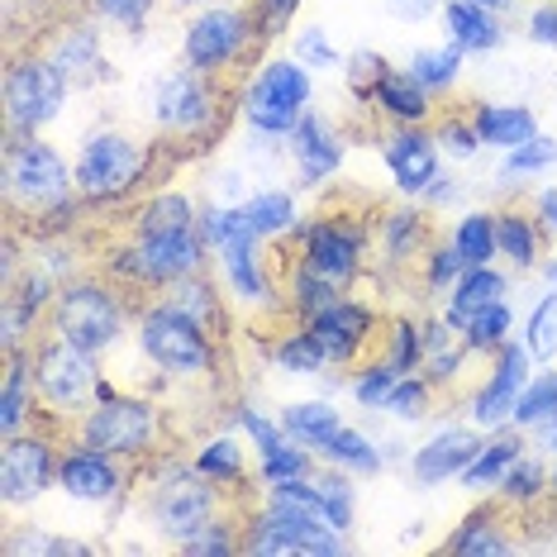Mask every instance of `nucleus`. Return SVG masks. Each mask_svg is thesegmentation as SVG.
Instances as JSON below:
<instances>
[{
  "label": "nucleus",
  "instance_id": "nucleus-1",
  "mask_svg": "<svg viewBox=\"0 0 557 557\" xmlns=\"http://www.w3.org/2000/svg\"><path fill=\"white\" fill-rule=\"evenodd\" d=\"M310 96V77L296 62H272L262 67V77L248 86V120L258 129H296L300 124V106Z\"/></svg>",
  "mask_w": 557,
  "mask_h": 557
},
{
  "label": "nucleus",
  "instance_id": "nucleus-2",
  "mask_svg": "<svg viewBox=\"0 0 557 557\" xmlns=\"http://www.w3.org/2000/svg\"><path fill=\"white\" fill-rule=\"evenodd\" d=\"M58 329H62V338H72L77 348L96 352V348L115 344L120 310H115V300H110L106 290L72 286V290H62V300H58Z\"/></svg>",
  "mask_w": 557,
  "mask_h": 557
},
{
  "label": "nucleus",
  "instance_id": "nucleus-3",
  "mask_svg": "<svg viewBox=\"0 0 557 557\" xmlns=\"http://www.w3.org/2000/svg\"><path fill=\"white\" fill-rule=\"evenodd\" d=\"M144 348L148 358L172 367V372H200L210 362V348L200 338L196 320L186 310H153L144 320Z\"/></svg>",
  "mask_w": 557,
  "mask_h": 557
},
{
  "label": "nucleus",
  "instance_id": "nucleus-4",
  "mask_svg": "<svg viewBox=\"0 0 557 557\" xmlns=\"http://www.w3.org/2000/svg\"><path fill=\"white\" fill-rule=\"evenodd\" d=\"M5 100L20 129H39L62 110V72L53 62H24V67L10 72Z\"/></svg>",
  "mask_w": 557,
  "mask_h": 557
},
{
  "label": "nucleus",
  "instance_id": "nucleus-5",
  "mask_svg": "<svg viewBox=\"0 0 557 557\" xmlns=\"http://www.w3.org/2000/svg\"><path fill=\"white\" fill-rule=\"evenodd\" d=\"M10 191L20 200H29V206H53L67 191V168H62V158L53 148L44 144H20L15 153H10Z\"/></svg>",
  "mask_w": 557,
  "mask_h": 557
},
{
  "label": "nucleus",
  "instance_id": "nucleus-6",
  "mask_svg": "<svg viewBox=\"0 0 557 557\" xmlns=\"http://www.w3.org/2000/svg\"><path fill=\"white\" fill-rule=\"evenodd\" d=\"M138 172V153L134 144H124L120 134H100L86 144V153L77 162V182L86 196H115L134 182Z\"/></svg>",
  "mask_w": 557,
  "mask_h": 557
},
{
  "label": "nucleus",
  "instance_id": "nucleus-7",
  "mask_svg": "<svg viewBox=\"0 0 557 557\" xmlns=\"http://www.w3.org/2000/svg\"><path fill=\"white\" fill-rule=\"evenodd\" d=\"M148 434H153V410L134 400H115V396L86 420V443L100 453H138L148 443Z\"/></svg>",
  "mask_w": 557,
  "mask_h": 557
},
{
  "label": "nucleus",
  "instance_id": "nucleus-8",
  "mask_svg": "<svg viewBox=\"0 0 557 557\" xmlns=\"http://www.w3.org/2000/svg\"><path fill=\"white\" fill-rule=\"evenodd\" d=\"M200 262V248L191 234H144L129 258H124V272L148 276V282H168V276H186Z\"/></svg>",
  "mask_w": 557,
  "mask_h": 557
},
{
  "label": "nucleus",
  "instance_id": "nucleus-9",
  "mask_svg": "<svg viewBox=\"0 0 557 557\" xmlns=\"http://www.w3.org/2000/svg\"><path fill=\"white\" fill-rule=\"evenodd\" d=\"M91 382H96V367L86 358V348H77L72 338H62V344L39 352V386L58 405H72L77 396H86Z\"/></svg>",
  "mask_w": 557,
  "mask_h": 557
},
{
  "label": "nucleus",
  "instance_id": "nucleus-10",
  "mask_svg": "<svg viewBox=\"0 0 557 557\" xmlns=\"http://www.w3.org/2000/svg\"><path fill=\"white\" fill-rule=\"evenodd\" d=\"M48 472H53V458L39 438H15L0 458V491H5L10 505L34 500L48 486Z\"/></svg>",
  "mask_w": 557,
  "mask_h": 557
},
{
  "label": "nucleus",
  "instance_id": "nucleus-11",
  "mask_svg": "<svg viewBox=\"0 0 557 557\" xmlns=\"http://www.w3.org/2000/svg\"><path fill=\"white\" fill-rule=\"evenodd\" d=\"M244 39V20L234 15V10H210V15H200L191 24V34H186V58L196 62V67H214V62H224Z\"/></svg>",
  "mask_w": 557,
  "mask_h": 557
},
{
  "label": "nucleus",
  "instance_id": "nucleus-12",
  "mask_svg": "<svg viewBox=\"0 0 557 557\" xmlns=\"http://www.w3.org/2000/svg\"><path fill=\"white\" fill-rule=\"evenodd\" d=\"M210 491L200 486V481H172L168 491L158 496V519H162V529L176 539H191L196 529H206V519H210Z\"/></svg>",
  "mask_w": 557,
  "mask_h": 557
},
{
  "label": "nucleus",
  "instance_id": "nucleus-13",
  "mask_svg": "<svg viewBox=\"0 0 557 557\" xmlns=\"http://www.w3.org/2000/svg\"><path fill=\"white\" fill-rule=\"evenodd\" d=\"M314 338L324 344L329 358H352V348L367 338V314L358 306H344V300H334V306H324L314 314Z\"/></svg>",
  "mask_w": 557,
  "mask_h": 557
},
{
  "label": "nucleus",
  "instance_id": "nucleus-14",
  "mask_svg": "<svg viewBox=\"0 0 557 557\" xmlns=\"http://www.w3.org/2000/svg\"><path fill=\"white\" fill-rule=\"evenodd\" d=\"M481 453V443L472 434H438L429 448H420V458H414V476L420 481H443L453 472H467V462H472Z\"/></svg>",
  "mask_w": 557,
  "mask_h": 557
},
{
  "label": "nucleus",
  "instance_id": "nucleus-15",
  "mask_svg": "<svg viewBox=\"0 0 557 557\" xmlns=\"http://www.w3.org/2000/svg\"><path fill=\"white\" fill-rule=\"evenodd\" d=\"M62 486L77 500H106V496H115L120 476H115V467L100 458V448H91V453H77V458L62 462Z\"/></svg>",
  "mask_w": 557,
  "mask_h": 557
},
{
  "label": "nucleus",
  "instance_id": "nucleus-16",
  "mask_svg": "<svg viewBox=\"0 0 557 557\" xmlns=\"http://www.w3.org/2000/svg\"><path fill=\"white\" fill-rule=\"evenodd\" d=\"M391 172H396V182L405 186V191H424L429 182H434V168H438V158H434V144L420 134H405L391 144Z\"/></svg>",
  "mask_w": 557,
  "mask_h": 557
},
{
  "label": "nucleus",
  "instance_id": "nucleus-17",
  "mask_svg": "<svg viewBox=\"0 0 557 557\" xmlns=\"http://www.w3.org/2000/svg\"><path fill=\"white\" fill-rule=\"evenodd\" d=\"M500 290H505V282L491 268H476V272H467L462 282H458V290H453V310H448V324H458V329H467L476 320L481 310H491V306H500Z\"/></svg>",
  "mask_w": 557,
  "mask_h": 557
},
{
  "label": "nucleus",
  "instance_id": "nucleus-18",
  "mask_svg": "<svg viewBox=\"0 0 557 557\" xmlns=\"http://www.w3.org/2000/svg\"><path fill=\"white\" fill-rule=\"evenodd\" d=\"M352 258H358V238L344 234L338 224H324V230L310 234V272L338 282V276L352 272Z\"/></svg>",
  "mask_w": 557,
  "mask_h": 557
},
{
  "label": "nucleus",
  "instance_id": "nucleus-19",
  "mask_svg": "<svg viewBox=\"0 0 557 557\" xmlns=\"http://www.w3.org/2000/svg\"><path fill=\"white\" fill-rule=\"evenodd\" d=\"M519 367H524V348H505V358L496 367V376H491V386L481 391V400H476V420H500L505 410H515V400H519Z\"/></svg>",
  "mask_w": 557,
  "mask_h": 557
},
{
  "label": "nucleus",
  "instance_id": "nucleus-20",
  "mask_svg": "<svg viewBox=\"0 0 557 557\" xmlns=\"http://www.w3.org/2000/svg\"><path fill=\"white\" fill-rule=\"evenodd\" d=\"M158 115L168 124H182V129H196L206 120V91H200L196 77H172L158 96Z\"/></svg>",
  "mask_w": 557,
  "mask_h": 557
},
{
  "label": "nucleus",
  "instance_id": "nucleus-21",
  "mask_svg": "<svg viewBox=\"0 0 557 557\" xmlns=\"http://www.w3.org/2000/svg\"><path fill=\"white\" fill-rule=\"evenodd\" d=\"M476 134L486 144H500V148H519L534 138V115L529 110H515V106H500V110H481L476 115Z\"/></svg>",
  "mask_w": 557,
  "mask_h": 557
},
{
  "label": "nucleus",
  "instance_id": "nucleus-22",
  "mask_svg": "<svg viewBox=\"0 0 557 557\" xmlns=\"http://www.w3.org/2000/svg\"><path fill=\"white\" fill-rule=\"evenodd\" d=\"M296 148H300V162H306V176H324L338 168V144L324 134L320 120H300V134H296Z\"/></svg>",
  "mask_w": 557,
  "mask_h": 557
},
{
  "label": "nucleus",
  "instance_id": "nucleus-23",
  "mask_svg": "<svg viewBox=\"0 0 557 557\" xmlns=\"http://www.w3.org/2000/svg\"><path fill=\"white\" fill-rule=\"evenodd\" d=\"M496 224L486 220V214H467L462 230H458V252L467 258V268H486V258L496 252Z\"/></svg>",
  "mask_w": 557,
  "mask_h": 557
},
{
  "label": "nucleus",
  "instance_id": "nucleus-24",
  "mask_svg": "<svg viewBox=\"0 0 557 557\" xmlns=\"http://www.w3.org/2000/svg\"><path fill=\"white\" fill-rule=\"evenodd\" d=\"M515 458H519V453H515V443H491V448H481L476 458L467 462L462 481H467V486H476V491H481V486H491V481H500L505 472H510Z\"/></svg>",
  "mask_w": 557,
  "mask_h": 557
},
{
  "label": "nucleus",
  "instance_id": "nucleus-25",
  "mask_svg": "<svg viewBox=\"0 0 557 557\" xmlns=\"http://www.w3.org/2000/svg\"><path fill=\"white\" fill-rule=\"evenodd\" d=\"M144 234H191V206L182 196H158L144 210Z\"/></svg>",
  "mask_w": 557,
  "mask_h": 557
},
{
  "label": "nucleus",
  "instance_id": "nucleus-26",
  "mask_svg": "<svg viewBox=\"0 0 557 557\" xmlns=\"http://www.w3.org/2000/svg\"><path fill=\"white\" fill-rule=\"evenodd\" d=\"M286 424L290 429H296V434L300 438H310V443H320V448H324V443L329 438H334L338 434V429H344V424H338V414L334 410H329V405H296V410H290L286 414Z\"/></svg>",
  "mask_w": 557,
  "mask_h": 557
},
{
  "label": "nucleus",
  "instance_id": "nucleus-27",
  "mask_svg": "<svg viewBox=\"0 0 557 557\" xmlns=\"http://www.w3.org/2000/svg\"><path fill=\"white\" fill-rule=\"evenodd\" d=\"M448 29H453V39H458L462 48H491L496 44L491 20L481 15V10H472V5H448Z\"/></svg>",
  "mask_w": 557,
  "mask_h": 557
},
{
  "label": "nucleus",
  "instance_id": "nucleus-28",
  "mask_svg": "<svg viewBox=\"0 0 557 557\" xmlns=\"http://www.w3.org/2000/svg\"><path fill=\"white\" fill-rule=\"evenodd\" d=\"M224 258H230V276H234V286L244 290L248 300L268 296V282H262V272L252 268V234H248V238H238V244H230V248H224Z\"/></svg>",
  "mask_w": 557,
  "mask_h": 557
},
{
  "label": "nucleus",
  "instance_id": "nucleus-29",
  "mask_svg": "<svg viewBox=\"0 0 557 557\" xmlns=\"http://www.w3.org/2000/svg\"><path fill=\"white\" fill-rule=\"evenodd\" d=\"M244 214H248V230L262 238V234H276V230H286L290 224V200L282 191H268V196L252 200Z\"/></svg>",
  "mask_w": 557,
  "mask_h": 557
},
{
  "label": "nucleus",
  "instance_id": "nucleus-30",
  "mask_svg": "<svg viewBox=\"0 0 557 557\" xmlns=\"http://www.w3.org/2000/svg\"><path fill=\"white\" fill-rule=\"evenodd\" d=\"M382 106L386 110H396V115H405V120H420L424 115V91H420V82L414 77H382Z\"/></svg>",
  "mask_w": 557,
  "mask_h": 557
},
{
  "label": "nucleus",
  "instance_id": "nucleus-31",
  "mask_svg": "<svg viewBox=\"0 0 557 557\" xmlns=\"http://www.w3.org/2000/svg\"><path fill=\"white\" fill-rule=\"evenodd\" d=\"M410 77L420 86H448L458 77V48H443V53H414Z\"/></svg>",
  "mask_w": 557,
  "mask_h": 557
},
{
  "label": "nucleus",
  "instance_id": "nucleus-32",
  "mask_svg": "<svg viewBox=\"0 0 557 557\" xmlns=\"http://www.w3.org/2000/svg\"><path fill=\"white\" fill-rule=\"evenodd\" d=\"M262 472L276 486H286V481H300L306 476V453L290 448V443H272V448H262Z\"/></svg>",
  "mask_w": 557,
  "mask_h": 557
},
{
  "label": "nucleus",
  "instance_id": "nucleus-33",
  "mask_svg": "<svg viewBox=\"0 0 557 557\" xmlns=\"http://www.w3.org/2000/svg\"><path fill=\"white\" fill-rule=\"evenodd\" d=\"M324 453H329V458H334V462L362 467V472H372V467H376V453H372V443H367L362 434H352V429H338V434L324 443Z\"/></svg>",
  "mask_w": 557,
  "mask_h": 557
},
{
  "label": "nucleus",
  "instance_id": "nucleus-34",
  "mask_svg": "<svg viewBox=\"0 0 557 557\" xmlns=\"http://www.w3.org/2000/svg\"><path fill=\"white\" fill-rule=\"evenodd\" d=\"M529 352L534 358H553L557 352V296H548L529 320Z\"/></svg>",
  "mask_w": 557,
  "mask_h": 557
},
{
  "label": "nucleus",
  "instance_id": "nucleus-35",
  "mask_svg": "<svg viewBox=\"0 0 557 557\" xmlns=\"http://www.w3.org/2000/svg\"><path fill=\"white\" fill-rule=\"evenodd\" d=\"M557 410V376H539L529 391H519V400H515V414L519 420H539V414H548Z\"/></svg>",
  "mask_w": 557,
  "mask_h": 557
},
{
  "label": "nucleus",
  "instance_id": "nucleus-36",
  "mask_svg": "<svg viewBox=\"0 0 557 557\" xmlns=\"http://www.w3.org/2000/svg\"><path fill=\"white\" fill-rule=\"evenodd\" d=\"M505 329H510V314H505V306H491V310H481L472 324H467V344L472 348H491V344H500L505 338Z\"/></svg>",
  "mask_w": 557,
  "mask_h": 557
},
{
  "label": "nucleus",
  "instance_id": "nucleus-37",
  "mask_svg": "<svg viewBox=\"0 0 557 557\" xmlns=\"http://www.w3.org/2000/svg\"><path fill=\"white\" fill-rule=\"evenodd\" d=\"M496 238H500V248L510 252L515 262H529V258H534V230H529L519 214H505V220L496 224Z\"/></svg>",
  "mask_w": 557,
  "mask_h": 557
},
{
  "label": "nucleus",
  "instance_id": "nucleus-38",
  "mask_svg": "<svg viewBox=\"0 0 557 557\" xmlns=\"http://www.w3.org/2000/svg\"><path fill=\"white\" fill-rule=\"evenodd\" d=\"M320 362H324V344L314 334H300L290 344H282V367H290V372H320Z\"/></svg>",
  "mask_w": 557,
  "mask_h": 557
},
{
  "label": "nucleus",
  "instance_id": "nucleus-39",
  "mask_svg": "<svg viewBox=\"0 0 557 557\" xmlns=\"http://www.w3.org/2000/svg\"><path fill=\"white\" fill-rule=\"evenodd\" d=\"M548 162H557V144H553V138H529V144L515 148L510 172H534V168H548Z\"/></svg>",
  "mask_w": 557,
  "mask_h": 557
},
{
  "label": "nucleus",
  "instance_id": "nucleus-40",
  "mask_svg": "<svg viewBox=\"0 0 557 557\" xmlns=\"http://www.w3.org/2000/svg\"><path fill=\"white\" fill-rule=\"evenodd\" d=\"M453 548L458 553H505V539H496V529H491L486 519H476V524H467V534L453 539Z\"/></svg>",
  "mask_w": 557,
  "mask_h": 557
},
{
  "label": "nucleus",
  "instance_id": "nucleus-41",
  "mask_svg": "<svg viewBox=\"0 0 557 557\" xmlns=\"http://www.w3.org/2000/svg\"><path fill=\"white\" fill-rule=\"evenodd\" d=\"M200 472H210V476H234L238 472V448L230 438H214L206 453H200Z\"/></svg>",
  "mask_w": 557,
  "mask_h": 557
},
{
  "label": "nucleus",
  "instance_id": "nucleus-42",
  "mask_svg": "<svg viewBox=\"0 0 557 557\" xmlns=\"http://www.w3.org/2000/svg\"><path fill=\"white\" fill-rule=\"evenodd\" d=\"M320 496H324V510L329 519H334V529H348V519H352V500H348V481H320Z\"/></svg>",
  "mask_w": 557,
  "mask_h": 557
},
{
  "label": "nucleus",
  "instance_id": "nucleus-43",
  "mask_svg": "<svg viewBox=\"0 0 557 557\" xmlns=\"http://www.w3.org/2000/svg\"><path fill=\"white\" fill-rule=\"evenodd\" d=\"M24 414V372L20 367H10V382H5V396H0V424L15 429Z\"/></svg>",
  "mask_w": 557,
  "mask_h": 557
},
{
  "label": "nucleus",
  "instance_id": "nucleus-44",
  "mask_svg": "<svg viewBox=\"0 0 557 557\" xmlns=\"http://www.w3.org/2000/svg\"><path fill=\"white\" fill-rule=\"evenodd\" d=\"M391 372H396V367H372V372H367L362 382H358V400H362V405L386 400L391 391H396V386H391V382H396V376H391Z\"/></svg>",
  "mask_w": 557,
  "mask_h": 557
},
{
  "label": "nucleus",
  "instance_id": "nucleus-45",
  "mask_svg": "<svg viewBox=\"0 0 557 557\" xmlns=\"http://www.w3.org/2000/svg\"><path fill=\"white\" fill-rule=\"evenodd\" d=\"M386 405L396 414H405V420H414V414H424V386L420 382H410V386H396L386 396Z\"/></svg>",
  "mask_w": 557,
  "mask_h": 557
},
{
  "label": "nucleus",
  "instance_id": "nucleus-46",
  "mask_svg": "<svg viewBox=\"0 0 557 557\" xmlns=\"http://www.w3.org/2000/svg\"><path fill=\"white\" fill-rule=\"evenodd\" d=\"M100 10H106L110 20H120V24H138L148 15V5H153V0H96Z\"/></svg>",
  "mask_w": 557,
  "mask_h": 557
},
{
  "label": "nucleus",
  "instance_id": "nucleus-47",
  "mask_svg": "<svg viewBox=\"0 0 557 557\" xmlns=\"http://www.w3.org/2000/svg\"><path fill=\"white\" fill-rule=\"evenodd\" d=\"M539 481H543V472H539L534 462H529V467H510V476H505V491H510V496H534Z\"/></svg>",
  "mask_w": 557,
  "mask_h": 557
},
{
  "label": "nucleus",
  "instance_id": "nucleus-48",
  "mask_svg": "<svg viewBox=\"0 0 557 557\" xmlns=\"http://www.w3.org/2000/svg\"><path fill=\"white\" fill-rule=\"evenodd\" d=\"M182 310L186 314H191V320H196V314H210V290L206 286H182Z\"/></svg>",
  "mask_w": 557,
  "mask_h": 557
},
{
  "label": "nucleus",
  "instance_id": "nucleus-49",
  "mask_svg": "<svg viewBox=\"0 0 557 557\" xmlns=\"http://www.w3.org/2000/svg\"><path fill=\"white\" fill-rule=\"evenodd\" d=\"M186 553H230V534H196L186 539Z\"/></svg>",
  "mask_w": 557,
  "mask_h": 557
},
{
  "label": "nucleus",
  "instance_id": "nucleus-50",
  "mask_svg": "<svg viewBox=\"0 0 557 557\" xmlns=\"http://www.w3.org/2000/svg\"><path fill=\"white\" fill-rule=\"evenodd\" d=\"M462 252L458 248H448V252H438V258H434V282L443 286V282H448V276H458V268H462Z\"/></svg>",
  "mask_w": 557,
  "mask_h": 557
},
{
  "label": "nucleus",
  "instance_id": "nucleus-51",
  "mask_svg": "<svg viewBox=\"0 0 557 557\" xmlns=\"http://www.w3.org/2000/svg\"><path fill=\"white\" fill-rule=\"evenodd\" d=\"M534 39L557 48V10H539L534 15Z\"/></svg>",
  "mask_w": 557,
  "mask_h": 557
},
{
  "label": "nucleus",
  "instance_id": "nucleus-52",
  "mask_svg": "<svg viewBox=\"0 0 557 557\" xmlns=\"http://www.w3.org/2000/svg\"><path fill=\"white\" fill-rule=\"evenodd\" d=\"M396 334H400V338H396V367H405V362L414 358V352H420V338H414V329H410V324H400Z\"/></svg>",
  "mask_w": 557,
  "mask_h": 557
},
{
  "label": "nucleus",
  "instance_id": "nucleus-53",
  "mask_svg": "<svg viewBox=\"0 0 557 557\" xmlns=\"http://www.w3.org/2000/svg\"><path fill=\"white\" fill-rule=\"evenodd\" d=\"M443 144H448L458 158H467V153H472V148H476V144H472V134H467L462 124H448V129H443Z\"/></svg>",
  "mask_w": 557,
  "mask_h": 557
},
{
  "label": "nucleus",
  "instance_id": "nucleus-54",
  "mask_svg": "<svg viewBox=\"0 0 557 557\" xmlns=\"http://www.w3.org/2000/svg\"><path fill=\"white\" fill-rule=\"evenodd\" d=\"M300 53H306L310 62H334V58H329V48H324V34L320 29H310L306 39H300Z\"/></svg>",
  "mask_w": 557,
  "mask_h": 557
},
{
  "label": "nucleus",
  "instance_id": "nucleus-55",
  "mask_svg": "<svg viewBox=\"0 0 557 557\" xmlns=\"http://www.w3.org/2000/svg\"><path fill=\"white\" fill-rule=\"evenodd\" d=\"M391 10H396V15H405V20H420V15H429V5H434V0H386Z\"/></svg>",
  "mask_w": 557,
  "mask_h": 557
},
{
  "label": "nucleus",
  "instance_id": "nucleus-56",
  "mask_svg": "<svg viewBox=\"0 0 557 557\" xmlns=\"http://www.w3.org/2000/svg\"><path fill=\"white\" fill-rule=\"evenodd\" d=\"M543 448H557V414L543 424Z\"/></svg>",
  "mask_w": 557,
  "mask_h": 557
},
{
  "label": "nucleus",
  "instance_id": "nucleus-57",
  "mask_svg": "<svg viewBox=\"0 0 557 557\" xmlns=\"http://www.w3.org/2000/svg\"><path fill=\"white\" fill-rule=\"evenodd\" d=\"M543 214H548V230H557V196H543Z\"/></svg>",
  "mask_w": 557,
  "mask_h": 557
},
{
  "label": "nucleus",
  "instance_id": "nucleus-58",
  "mask_svg": "<svg viewBox=\"0 0 557 557\" xmlns=\"http://www.w3.org/2000/svg\"><path fill=\"white\" fill-rule=\"evenodd\" d=\"M272 5H276V10H290V5H296V0H272Z\"/></svg>",
  "mask_w": 557,
  "mask_h": 557
},
{
  "label": "nucleus",
  "instance_id": "nucleus-59",
  "mask_svg": "<svg viewBox=\"0 0 557 557\" xmlns=\"http://www.w3.org/2000/svg\"><path fill=\"white\" fill-rule=\"evenodd\" d=\"M491 5H505V0H491Z\"/></svg>",
  "mask_w": 557,
  "mask_h": 557
}]
</instances>
